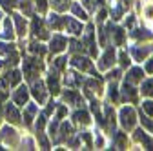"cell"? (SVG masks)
Wrapping results in <instances>:
<instances>
[{"mask_svg":"<svg viewBox=\"0 0 153 151\" xmlns=\"http://www.w3.org/2000/svg\"><path fill=\"white\" fill-rule=\"evenodd\" d=\"M148 75H153V53L148 56V58L144 60V67H142Z\"/></svg>","mask_w":153,"mask_h":151,"instance_id":"681fc988","label":"cell"},{"mask_svg":"<svg viewBox=\"0 0 153 151\" xmlns=\"http://www.w3.org/2000/svg\"><path fill=\"white\" fill-rule=\"evenodd\" d=\"M126 29L117 26V22L109 20V44L115 47H122L126 44Z\"/></svg>","mask_w":153,"mask_h":151,"instance_id":"4fadbf2b","label":"cell"},{"mask_svg":"<svg viewBox=\"0 0 153 151\" xmlns=\"http://www.w3.org/2000/svg\"><path fill=\"white\" fill-rule=\"evenodd\" d=\"M2 67H4V60L0 58V73H2Z\"/></svg>","mask_w":153,"mask_h":151,"instance_id":"f907efd6","label":"cell"},{"mask_svg":"<svg viewBox=\"0 0 153 151\" xmlns=\"http://www.w3.org/2000/svg\"><path fill=\"white\" fill-rule=\"evenodd\" d=\"M133 142L140 144L142 149H153V135L148 133L144 127H135L133 129Z\"/></svg>","mask_w":153,"mask_h":151,"instance_id":"ffe728a7","label":"cell"},{"mask_svg":"<svg viewBox=\"0 0 153 151\" xmlns=\"http://www.w3.org/2000/svg\"><path fill=\"white\" fill-rule=\"evenodd\" d=\"M2 18H4V16H2V9H0V22H2Z\"/></svg>","mask_w":153,"mask_h":151,"instance_id":"816d5d0a","label":"cell"},{"mask_svg":"<svg viewBox=\"0 0 153 151\" xmlns=\"http://www.w3.org/2000/svg\"><path fill=\"white\" fill-rule=\"evenodd\" d=\"M11 18H13V26H15L16 36L20 40H24L26 36H27V33H29V22H27V18L22 13H13Z\"/></svg>","mask_w":153,"mask_h":151,"instance_id":"9a60e30c","label":"cell"},{"mask_svg":"<svg viewBox=\"0 0 153 151\" xmlns=\"http://www.w3.org/2000/svg\"><path fill=\"white\" fill-rule=\"evenodd\" d=\"M18 9L22 11L24 16H33V13H35L33 0H18Z\"/></svg>","mask_w":153,"mask_h":151,"instance_id":"8d00e7d4","label":"cell"},{"mask_svg":"<svg viewBox=\"0 0 153 151\" xmlns=\"http://www.w3.org/2000/svg\"><path fill=\"white\" fill-rule=\"evenodd\" d=\"M140 107H142V113H144L146 117L153 118V98H149V97H144V100L140 102Z\"/></svg>","mask_w":153,"mask_h":151,"instance_id":"f35d334b","label":"cell"},{"mask_svg":"<svg viewBox=\"0 0 153 151\" xmlns=\"http://www.w3.org/2000/svg\"><path fill=\"white\" fill-rule=\"evenodd\" d=\"M106 93H108V98L111 100V104H117V102L120 100V93H119V86H117V82H111V80H108Z\"/></svg>","mask_w":153,"mask_h":151,"instance_id":"836d02e7","label":"cell"},{"mask_svg":"<svg viewBox=\"0 0 153 151\" xmlns=\"http://www.w3.org/2000/svg\"><path fill=\"white\" fill-rule=\"evenodd\" d=\"M29 93H31V97L35 98V102L38 106H44L49 98V91L46 87V82L42 78H35L29 82Z\"/></svg>","mask_w":153,"mask_h":151,"instance_id":"8992f818","label":"cell"},{"mask_svg":"<svg viewBox=\"0 0 153 151\" xmlns=\"http://www.w3.org/2000/svg\"><path fill=\"white\" fill-rule=\"evenodd\" d=\"M129 38H133L135 42H148V40H153V31L151 29H146V27H133L129 29Z\"/></svg>","mask_w":153,"mask_h":151,"instance_id":"4316f807","label":"cell"},{"mask_svg":"<svg viewBox=\"0 0 153 151\" xmlns=\"http://www.w3.org/2000/svg\"><path fill=\"white\" fill-rule=\"evenodd\" d=\"M36 115H38V104L36 102H27L24 106V111H22V124H24V127L31 129L33 124H35Z\"/></svg>","mask_w":153,"mask_h":151,"instance_id":"7402d4cb","label":"cell"},{"mask_svg":"<svg viewBox=\"0 0 153 151\" xmlns=\"http://www.w3.org/2000/svg\"><path fill=\"white\" fill-rule=\"evenodd\" d=\"M29 31H31V35L35 36L36 40H49V36H51L46 20H44V18H40L38 15L33 16V20L29 24Z\"/></svg>","mask_w":153,"mask_h":151,"instance_id":"8fae6325","label":"cell"},{"mask_svg":"<svg viewBox=\"0 0 153 151\" xmlns=\"http://www.w3.org/2000/svg\"><path fill=\"white\" fill-rule=\"evenodd\" d=\"M117 64L120 66V69H128V67L133 64L129 53H128L124 47H119V51H117Z\"/></svg>","mask_w":153,"mask_h":151,"instance_id":"d6a6232c","label":"cell"},{"mask_svg":"<svg viewBox=\"0 0 153 151\" xmlns=\"http://www.w3.org/2000/svg\"><path fill=\"white\" fill-rule=\"evenodd\" d=\"M16 33H15V26H13V18L11 16H4L0 22V40H7V42H15Z\"/></svg>","mask_w":153,"mask_h":151,"instance_id":"44dd1931","label":"cell"},{"mask_svg":"<svg viewBox=\"0 0 153 151\" xmlns=\"http://www.w3.org/2000/svg\"><path fill=\"white\" fill-rule=\"evenodd\" d=\"M33 4H35V9L40 13V15H44L46 11H48V0H33Z\"/></svg>","mask_w":153,"mask_h":151,"instance_id":"7dc6e473","label":"cell"},{"mask_svg":"<svg viewBox=\"0 0 153 151\" xmlns=\"http://www.w3.org/2000/svg\"><path fill=\"white\" fill-rule=\"evenodd\" d=\"M27 51L31 53V55H35V56H44L46 53H48V47L42 44V40H33V42H29L27 44Z\"/></svg>","mask_w":153,"mask_h":151,"instance_id":"1f68e13d","label":"cell"},{"mask_svg":"<svg viewBox=\"0 0 153 151\" xmlns=\"http://www.w3.org/2000/svg\"><path fill=\"white\" fill-rule=\"evenodd\" d=\"M139 120H140L142 127H144V129H149V133L153 135V118H149V117H146V115H144V113H140Z\"/></svg>","mask_w":153,"mask_h":151,"instance_id":"f6af8a7d","label":"cell"},{"mask_svg":"<svg viewBox=\"0 0 153 151\" xmlns=\"http://www.w3.org/2000/svg\"><path fill=\"white\" fill-rule=\"evenodd\" d=\"M69 66L76 71H80V73H89V75H95L97 77V67L93 66V60L89 58L88 55H82V53H73L71 55V58H68Z\"/></svg>","mask_w":153,"mask_h":151,"instance_id":"277c9868","label":"cell"},{"mask_svg":"<svg viewBox=\"0 0 153 151\" xmlns=\"http://www.w3.org/2000/svg\"><path fill=\"white\" fill-rule=\"evenodd\" d=\"M128 53H129V56H131V60L133 62H137V64H140V62H144L148 56L153 53V42H146V44H139V42H135L129 49H128Z\"/></svg>","mask_w":153,"mask_h":151,"instance_id":"ba28073f","label":"cell"},{"mask_svg":"<svg viewBox=\"0 0 153 151\" xmlns=\"http://www.w3.org/2000/svg\"><path fill=\"white\" fill-rule=\"evenodd\" d=\"M22 77L27 80V84L35 78H40V73L46 71V66L42 62V56H24L22 58Z\"/></svg>","mask_w":153,"mask_h":151,"instance_id":"6da1fadb","label":"cell"},{"mask_svg":"<svg viewBox=\"0 0 153 151\" xmlns=\"http://www.w3.org/2000/svg\"><path fill=\"white\" fill-rule=\"evenodd\" d=\"M115 64H117V49H115V46H106L104 51L99 55L97 58V71H102L106 73L108 69H111Z\"/></svg>","mask_w":153,"mask_h":151,"instance_id":"5b68a950","label":"cell"},{"mask_svg":"<svg viewBox=\"0 0 153 151\" xmlns=\"http://www.w3.org/2000/svg\"><path fill=\"white\" fill-rule=\"evenodd\" d=\"M119 93H120V98L128 104H133V102H137L139 100V89L135 84H129L126 80H122L120 87H119Z\"/></svg>","mask_w":153,"mask_h":151,"instance_id":"ac0fdd59","label":"cell"},{"mask_svg":"<svg viewBox=\"0 0 153 151\" xmlns=\"http://www.w3.org/2000/svg\"><path fill=\"white\" fill-rule=\"evenodd\" d=\"M71 135H73V124L68 122V120H62L59 124V127H56V133H55V137L51 140L55 144H64V142H68L71 138Z\"/></svg>","mask_w":153,"mask_h":151,"instance_id":"d6986e66","label":"cell"},{"mask_svg":"<svg viewBox=\"0 0 153 151\" xmlns=\"http://www.w3.org/2000/svg\"><path fill=\"white\" fill-rule=\"evenodd\" d=\"M62 29H66V33L69 35V36H82V31H84V22L82 20H79V18H75L73 15H64L62 16Z\"/></svg>","mask_w":153,"mask_h":151,"instance_id":"7c38bea8","label":"cell"},{"mask_svg":"<svg viewBox=\"0 0 153 151\" xmlns=\"http://www.w3.org/2000/svg\"><path fill=\"white\" fill-rule=\"evenodd\" d=\"M79 137V146L84 147V149H91L93 147V133H89L88 129H84L82 133H76Z\"/></svg>","mask_w":153,"mask_h":151,"instance_id":"e575fe53","label":"cell"},{"mask_svg":"<svg viewBox=\"0 0 153 151\" xmlns=\"http://www.w3.org/2000/svg\"><path fill=\"white\" fill-rule=\"evenodd\" d=\"M16 47H15V44L13 42H7V40H0V58H6V56L11 53V51H15Z\"/></svg>","mask_w":153,"mask_h":151,"instance_id":"ab89813d","label":"cell"},{"mask_svg":"<svg viewBox=\"0 0 153 151\" xmlns=\"http://www.w3.org/2000/svg\"><path fill=\"white\" fill-rule=\"evenodd\" d=\"M106 18H108V9L100 6V9L97 11V16H95V22H97V26H100L106 22Z\"/></svg>","mask_w":153,"mask_h":151,"instance_id":"bcb514c9","label":"cell"},{"mask_svg":"<svg viewBox=\"0 0 153 151\" xmlns=\"http://www.w3.org/2000/svg\"><path fill=\"white\" fill-rule=\"evenodd\" d=\"M151 31H153V29H151Z\"/></svg>","mask_w":153,"mask_h":151,"instance_id":"f5cc1de1","label":"cell"},{"mask_svg":"<svg viewBox=\"0 0 153 151\" xmlns=\"http://www.w3.org/2000/svg\"><path fill=\"white\" fill-rule=\"evenodd\" d=\"M117 122L120 124V127L126 131V133H128V131H133L137 127V124H139V115H137L135 107L126 102L119 109V113H117Z\"/></svg>","mask_w":153,"mask_h":151,"instance_id":"7a4b0ae2","label":"cell"},{"mask_svg":"<svg viewBox=\"0 0 153 151\" xmlns=\"http://www.w3.org/2000/svg\"><path fill=\"white\" fill-rule=\"evenodd\" d=\"M82 80H84V73L80 75V71H76V69L64 73V77H62V84H66V87H80Z\"/></svg>","mask_w":153,"mask_h":151,"instance_id":"484cf974","label":"cell"},{"mask_svg":"<svg viewBox=\"0 0 153 151\" xmlns=\"http://www.w3.org/2000/svg\"><path fill=\"white\" fill-rule=\"evenodd\" d=\"M68 49V38L62 35V33H53L49 36V46H48V51H51L53 55H60Z\"/></svg>","mask_w":153,"mask_h":151,"instance_id":"e0dca14e","label":"cell"},{"mask_svg":"<svg viewBox=\"0 0 153 151\" xmlns=\"http://www.w3.org/2000/svg\"><path fill=\"white\" fill-rule=\"evenodd\" d=\"M51 66H53V67H56L59 71H64V67L68 66V55H62V53H60L59 56H56V58H53Z\"/></svg>","mask_w":153,"mask_h":151,"instance_id":"7bdbcfd3","label":"cell"},{"mask_svg":"<svg viewBox=\"0 0 153 151\" xmlns=\"http://www.w3.org/2000/svg\"><path fill=\"white\" fill-rule=\"evenodd\" d=\"M49 2V6L53 7V11H56V13H64V11H68L69 9V0H48Z\"/></svg>","mask_w":153,"mask_h":151,"instance_id":"74e56055","label":"cell"},{"mask_svg":"<svg viewBox=\"0 0 153 151\" xmlns=\"http://www.w3.org/2000/svg\"><path fill=\"white\" fill-rule=\"evenodd\" d=\"M4 118L7 124H13V126H20L22 124V113H20V107H18L15 102H7L4 106Z\"/></svg>","mask_w":153,"mask_h":151,"instance_id":"2e32d148","label":"cell"},{"mask_svg":"<svg viewBox=\"0 0 153 151\" xmlns=\"http://www.w3.org/2000/svg\"><path fill=\"white\" fill-rule=\"evenodd\" d=\"M133 27H135V15L129 13V15L124 18V29L129 31V29H133Z\"/></svg>","mask_w":153,"mask_h":151,"instance_id":"c3c4849f","label":"cell"},{"mask_svg":"<svg viewBox=\"0 0 153 151\" xmlns=\"http://www.w3.org/2000/svg\"><path fill=\"white\" fill-rule=\"evenodd\" d=\"M18 7V0H0V9L7 13H13V9Z\"/></svg>","mask_w":153,"mask_h":151,"instance_id":"ee69618b","label":"cell"},{"mask_svg":"<svg viewBox=\"0 0 153 151\" xmlns=\"http://www.w3.org/2000/svg\"><path fill=\"white\" fill-rule=\"evenodd\" d=\"M60 98L62 104H66L68 107H82L84 104V97L79 91V87H66L60 91Z\"/></svg>","mask_w":153,"mask_h":151,"instance_id":"30bf717a","label":"cell"},{"mask_svg":"<svg viewBox=\"0 0 153 151\" xmlns=\"http://www.w3.org/2000/svg\"><path fill=\"white\" fill-rule=\"evenodd\" d=\"M29 98H31V93H29V86L27 84H18L15 89H13V93H11V102H15L18 107H24L27 102H29Z\"/></svg>","mask_w":153,"mask_h":151,"instance_id":"5bb4252c","label":"cell"},{"mask_svg":"<svg viewBox=\"0 0 153 151\" xmlns=\"http://www.w3.org/2000/svg\"><path fill=\"white\" fill-rule=\"evenodd\" d=\"M139 86H140V89H139V95L153 98V75H149L148 78L144 77V78H142V82H140Z\"/></svg>","mask_w":153,"mask_h":151,"instance_id":"f546056e","label":"cell"},{"mask_svg":"<svg viewBox=\"0 0 153 151\" xmlns=\"http://www.w3.org/2000/svg\"><path fill=\"white\" fill-rule=\"evenodd\" d=\"M139 7H140V15L144 20L148 24H153V2H142L139 4Z\"/></svg>","mask_w":153,"mask_h":151,"instance_id":"d590c367","label":"cell"},{"mask_svg":"<svg viewBox=\"0 0 153 151\" xmlns=\"http://www.w3.org/2000/svg\"><path fill=\"white\" fill-rule=\"evenodd\" d=\"M69 11H71V15H73L75 18H79V20H82V22H88L89 13L82 7L80 2H71V4H69Z\"/></svg>","mask_w":153,"mask_h":151,"instance_id":"f1b7e54d","label":"cell"},{"mask_svg":"<svg viewBox=\"0 0 153 151\" xmlns=\"http://www.w3.org/2000/svg\"><path fill=\"white\" fill-rule=\"evenodd\" d=\"M18 147H22V149H36V142H35L33 137L22 135L20 137V146H18Z\"/></svg>","mask_w":153,"mask_h":151,"instance_id":"b9f144b4","label":"cell"},{"mask_svg":"<svg viewBox=\"0 0 153 151\" xmlns=\"http://www.w3.org/2000/svg\"><path fill=\"white\" fill-rule=\"evenodd\" d=\"M144 77H146V71H144L140 66H129L128 71H126V75H122V80H126V82H129V84L139 86V84L142 82Z\"/></svg>","mask_w":153,"mask_h":151,"instance_id":"603a6c76","label":"cell"},{"mask_svg":"<svg viewBox=\"0 0 153 151\" xmlns=\"http://www.w3.org/2000/svg\"><path fill=\"white\" fill-rule=\"evenodd\" d=\"M44 82H46V87L49 91V95H53V97L60 95V91H62V75H60V71L56 67H53V66L49 67Z\"/></svg>","mask_w":153,"mask_h":151,"instance_id":"52a82bcc","label":"cell"},{"mask_svg":"<svg viewBox=\"0 0 153 151\" xmlns=\"http://www.w3.org/2000/svg\"><path fill=\"white\" fill-rule=\"evenodd\" d=\"M113 147L115 149H126L128 147V135H126V131H115L113 133Z\"/></svg>","mask_w":153,"mask_h":151,"instance_id":"4dcf8cb0","label":"cell"},{"mask_svg":"<svg viewBox=\"0 0 153 151\" xmlns=\"http://www.w3.org/2000/svg\"><path fill=\"white\" fill-rule=\"evenodd\" d=\"M20 133L16 131V127L13 124H4L0 126V149H6V147H18L20 146Z\"/></svg>","mask_w":153,"mask_h":151,"instance_id":"3957f363","label":"cell"},{"mask_svg":"<svg viewBox=\"0 0 153 151\" xmlns=\"http://www.w3.org/2000/svg\"><path fill=\"white\" fill-rule=\"evenodd\" d=\"M73 124L80 126V127H88L93 124V118H91V113L88 109H82V107H75L73 111Z\"/></svg>","mask_w":153,"mask_h":151,"instance_id":"d4e9b609","label":"cell"},{"mask_svg":"<svg viewBox=\"0 0 153 151\" xmlns=\"http://www.w3.org/2000/svg\"><path fill=\"white\" fill-rule=\"evenodd\" d=\"M93 147H97V149H104L106 147V138H104V135L99 129H95V133H93Z\"/></svg>","mask_w":153,"mask_h":151,"instance_id":"60d3db41","label":"cell"},{"mask_svg":"<svg viewBox=\"0 0 153 151\" xmlns=\"http://www.w3.org/2000/svg\"><path fill=\"white\" fill-rule=\"evenodd\" d=\"M126 11H128V4H124L122 0H111L109 4V16L113 22H120L122 18L126 16Z\"/></svg>","mask_w":153,"mask_h":151,"instance_id":"cb8c5ba5","label":"cell"},{"mask_svg":"<svg viewBox=\"0 0 153 151\" xmlns=\"http://www.w3.org/2000/svg\"><path fill=\"white\" fill-rule=\"evenodd\" d=\"M93 24H88L82 31V44L88 49L89 56H97L99 55V42H97V31H93Z\"/></svg>","mask_w":153,"mask_h":151,"instance_id":"9c48e42d","label":"cell"},{"mask_svg":"<svg viewBox=\"0 0 153 151\" xmlns=\"http://www.w3.org/2000/svg\"><path fill=\"white\" fill-rule=\"evenodd\" d=\"M46 24H48V27L53 29V31H62V26H64V24H62V15L56 13V11L49 13L48 18H46Z\"/></svg>","mask_w":153,"mask_h":151,"instance_id":"83f0119b","label":"cell"}]
</instances>
